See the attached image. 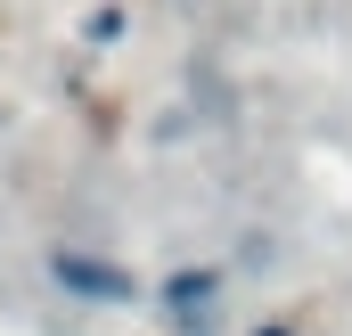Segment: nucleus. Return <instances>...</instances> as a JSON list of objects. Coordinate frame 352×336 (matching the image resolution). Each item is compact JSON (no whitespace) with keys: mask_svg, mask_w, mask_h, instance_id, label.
<instances>
[{"mask_svg":"<svg viewBox=\"0 0 352 336\" xmlns=\"http://www.w3.org/2000/svg\"><path fill=\"white\" fill-rule=\"evenodd\" d=\"M254 336H295V328H278V320H270V328H254Z\"/></svg>","mask_w":352,"mask_h":336,"instance_id":"3","label":"nucleus"},{"mask_svg":"<svg viewBox=\"0 0 352 336\" xmlns=\"http://www.w3.org/2000/svg\"><path fill=\"white\" fill-rule=\"evenodd\" d=\"M156 304H164L173 336H213V320H221V271H173Z\"/></svg>","mask_w":352,"mask_h":336,"instance_id":"2","label":"nucleus"},{"mask_svg":"<svg viewBox=\"0 0 352 336\" xmlns=\"http://www.w3.org/2000/svg\"><path fill=\"white\" fill-rule=\"evenodd\" d=\"M50 279H58L66 295H82V304H140V279H131L123 262L90 254V246H58L50 254Z\"/></svg>","mask_w":352,"mask_h":336,"instance_id":"1","label":"nucleus"}]
</instances>
